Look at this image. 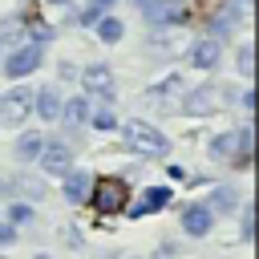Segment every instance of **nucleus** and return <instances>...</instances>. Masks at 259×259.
I'll use <instances>...</instances> for the list:
<instances>
[{"instance_id":"obj_25","label":"nucleus","mask_w":259,"mask_h":259,"mask_svg":"<svg viewBox=\"0 0 259 259\" xmlns=\"http://www.w3.org/2000/svg\"><path fill=\"white\" fill-rule=\"evenodd\" d=\"M53 4H69V0H53Z\"/></svg>"},{"instance_id":"obj_13","label":"nucleus","mask_w":259,"mask_h":259,"mask_svg":"<svg viewBox=\"0 0 259 259\" xmlns=\"http://www.w3.org/2000/svg\"><path fill=\"white\" fill-rule=\"evenodd\" d=\"M235 206H239V190H231V186H219V190L210 194V206H206V210H227V214H231Z\"/></svg>"},{"instance_id":"obj_26","label":"nucleus","mask_w":259,"mask_h":259,"mask_svg":"<svg viewBox=\"0 0 259 259\" xmlns=\"http://www.w3.org/2000/svg\"><path fill=\"white\" fill-rule=\"evenodd\" d=\"M36 259H45V255H36Z\"/></svg>"},{"instance_id":"obj_7","label":"nucleus","mask_w":259,"mask_h":259,"mask_svg":"<svg viewBox=\"0 0 259 259\" xmlns=\"http://www.w3.org/2000/svg\"><path fill=\"white\" fill-rule=\"evenodd\" d=\"M89 190H93V174H85V170H69L65 174V198L69 202H85Z\"/></svg>"},{"instance_id":"obj_14","label":"nucleus","mask_w":259,"mask_h":259,"mask_svg":"<svg viewBox=\"0 0 259 259\" xmlns=\"http://www.w3.org/2000/svg\"><path fill=\"white\" fill-rule=\"evenodd\" d=\"M40 146H45V138H40V134H24V138L16 142V154H20L24 162H32V158H40Z\"/></svg>"},{"instance_id":"obj_15","label":"nucleus","mask_w":259,"mask_h":259,"mask_svg":"<svg viewBox=\"0 0 259 259\" xmlns=\"http://www.w3.org/2000/svg\"><path fill=\"white\" fill-rule=\"evenodd\" d=\"M150 16L154 20H182V8L174 0H166V4H150Z\"/></svg>"},{"instance_id":"obj_2","label":"nucleus","mask_w":259,"mask_h":259,"mask_svg":"<svg viewBox=\"0 0 259 259\" xmlns=\"http://www.w3.org/2000/svg\"><path fill=\"white\" fill-rule=\"evenodd\" d=\"M125 142L138 150V154H150V158H162L170 146H166V134H158L154 125H146V121H130L125 125Z\"/></svg>"},{"instance_id":"obj_4","label":"nucleus","mask_w":259,"mask_h":259,"mask_svg":"<svg viewBox=\"0 0 259 259\" xmlns=\"http://www.w3.org/2000/svg\"><path fill=\"white\" fill-rule=\"evenodd\" d=\"M40 162H45L49 174H69L73 170V154H69L65 142H45L40 146Z\"/></svg>"},{"instance_id":"obj_21","label":"nucleus","mask_w":259,"mask_h":259,"mask_svg":"<svg viewBox=\"0 0 259 259\" xmlns=\"http://www.w3.org/2000/svg\"><path fill=\"white\" fill-rule=\"evenodd\" d=\"M12 223H32V206L16 202V206H12Z\"/></svg>"},{"instance_id":"obj_6","label":"nucleus","mask_w":259,"mask_h":259,"mask_svg":"<svg viewBox=\"0 0 259 259\" xmlns=\"http://www.w3.org/2000/svg\"><path fill=\"white\" fill-rule=\"evenodd\" d=\"M219 57H223V45H219L214 36H202V40L190 49V61H194L198 69H214V65H219Z\"/></svg>"},{"instance_id":"obj_11","label":"nucleus","mask_w":259,"mask_h":259,"mask_svg":"<svg viewBox=\"0 0 259 259\" xmlns=\"http://www.w3.org/2000/svg\"><path fill=\"white\" fill-rule=\"evenodd\" d=\"M166 202H170V190H166V186H150L146 198L134 206V219H142V214H150V210H162Z\"/></svg>"},{"instance_id":"obj_24","label":"nucleus","mask_w":259,"mask_h":259,"mask_svg":"<svg viewBox=\"0 0 259 259\" xmlns=\"http://www.w3.org/2000/svg\"><path fill=\"white\" fill-rule=\"evenodd\" d=\"M0 243H12V227H4V223H0Z\"/></svg>"},{"instance_id":"obj_20","label":"nucleus","mask_w":259,"mask_h":259,"mask_svg":"<svg viewBox=\"0 0 259 259\" xmlns=\"http://www.w3.org/2000/svg\"><path fill=\"white\" fill-rule=\"evenodd\" d=\"M93 125H97V130H113L117 121H113V113H109V109H97V113H93Z\"/></svg>"},{"instance_id":"obj_18","label":"nucleus","mask_w":259,"mask_h":259,"mask_svg":"<svg viewBox=\"0 0 259 259\" xmlns=\"http://www.w3.org/2000/svg\"><path fill=\"white\" fill-rule=\"evenodd\" d=\"M231 24H235V8L227 4V8L214 16V32H231Z\"/></svg>"},{"instance_id":"obj_12","label":"nucleus","mask_w":259,"mask_h":259,"mask_svg":"<svg viewBox=\"0 0 259 259\" xmlns=\"http://www.w3.org/2000/svg\"><path fill=\"white\" fill-rule=\"evenodd\" d=\"M85 89L109 97V69H105V65H89V69H85Z\"/></svg>"},{"instance_id":"obj_3","label":"nucleus","mask_w":259,"mask_h":259,"mask_svg":"<svg viewBox=\"0 0 259 259\" xmlns=\"http://www.w3.org/2000/svg\"><path fill=\"white\" fill-rule=\"evenodd\" d=\"M32 89H12V93H4L0 97V121L4 125H20L28 113H32Z\"/></svg>"},{"instance_id":"obj_16","label":"nucleus","mask_w":259,"mask_h":259,"mask_svg":"<svg viewBox=\"0 0 259 259\" xmlns=\"http://www.w3.org/2000/svg\"><path fill=\"white\" fill-rule=\"evenodd\" d=\"M97 36H101V40H121V20L101 16V20H97Z\"/></svg>"},{"instance_id":"obj_22","label":"nucleus","mask_w":259,"mask_h":259,"mask_svg":"<svg viewBox=\"0 0 259 259\" xmlns=\"http://www.w3.org/2000/svg\"><path fill=\"white\" fill-rule=\"evenodd\" d=\"M251 235H255V210L247 206L243 210V239H251Z\"/></svg>"},{"instance_id":"obj_17","label":"nucleus","mask_w":259,"mask_h":259,"mask_svg":"<svg viewBox=\"0 0 259 259\" xmlns=\"http://www.w3.org/2000/svg\"><path fill=\"white\" fill-rule=\"evenodd\" d=\"M61 117H65L69 125H77V121H85V97H73L69 105H61Z\"/></svg>"},{"instance_id":"obj_10","label":"nucleus","mask_w":259,"mask_h":259,"mask_svg":"<svg viewBox=\"0 0 259 259\" xmlns=\"http://www.w3.org/2000/svg\"><path fill=\"white\" fill-rule=\"evenodd\" d=\"M32 105H36V113H40L45 121L61 117V93H57V89H40V93L32 97Z\"/></svg>"},{"instance_id":"obj_23","label":"nucleus","mask_w":259,"mask_h":259,"mask_svg":"<svg viewBox=\"0 0 259 259\" xmlns=\"http://www.w3.org/2000/svg\"><path fill=\"white\" fill-rule=\"evenodd\" d=\"M109 4H113V0H93V12H89V20H93V16L101 12V8H109Z\"/></svg>"},{"instance_id":"obj_5","label":"nucleus","mask_w":259,"mask_h":259,"mask_svg":"<svg viewBox=\"0 0 259 259\" xmlns=\"http://www.w3.org/2000/svg\"><path fill=\"white\" fill-rule=\"evenodd\" d=\"M40 65V49L36 45H24V49H16L8 61H4V73L8 77H24V73H32Z\"/></svg>"},{"instance_id":"obj_9","label":"nucleus","mask_w":259,"mask_h":259,"mask_svg":"<svg viewBox=\"0 0 259 259\" xmlns=\"http://www.w3.org/2000/svg\"><path fill=\"white\" fill-rule=\"evenodd\" d=\"M219 89H198L194 97H186V113H214V109H223V101L227 97H214Z\"/></svg>"},{"instance_id":"obj_19","label":"nucleus","mask_w":259,"mask_h":259,"mask_svg":"<svg viewBox=\"0 0 259 259\" xmlns=\"http://www.w3.org/2000/svg\"><path fill=\"white\" fill-rule=\"evenodd\" d=\"M239 73H255V49L251 45L239 49Z\"/></svg>"},{"instance_id":"obj_8","label":"nucleus","mask_w":259,"mask_h":259,"mask_svg":"<svg viewBox=\"0 0 259 259\" xmlns=\"http://www.w3.org/2000/svg\"><path fill=\"white\" fill-rule=\"evenodd\" d=\"M182 227H186V235H206L210 231V210L202 202H190L182 210Z\"/></svg>"},{"instance_id":"obj_1","label":"nucleus","mask_w":259,"mask_h":259,"mask_svg":"<svg viewBox=\"0 0 259 259\" xmlns=\"http://www.w3.org/2000/svg\"><path fill=\"white\" fill-rule=\"evenodd\" d=\"M89 202H93V210H97V214H117V210H125L130 190H125V182H121V178H101V182H93Z\"/></svg>"}]
</instances>
